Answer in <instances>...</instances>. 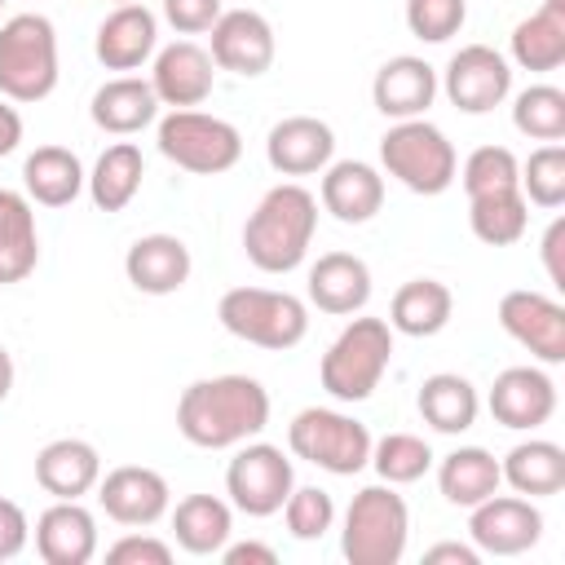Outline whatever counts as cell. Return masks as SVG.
Instances as JSON below:
<instances>
[{
    "label": "cell",
    "instance_id": "cell-47",
    "mask_svg": "<svg viewBox=\"0 0 565 565\" xmlns=\"http://www.w3.org/2000/svg\"><path fill=\"white\" fill-rule=\"evenodd\" d=\"M221 561L225 565H278V552L265 543H225Z\"/></svg>",
    "mask_w": 565,
    "mask_h": 565
},
{
    "label": "cell",
    "instance_id": "cell-10",
    "mask_svg": "<svg viewBox=\"0 0 565 565\" xmlns=\"http://www.w3.org/2000/svg\"><path fill=\"white\" fill-rule=\"evenodd\" d=\"M296 486L291 459L269 441H247L225 468V494L247 516H274Z\"/></svg>",
    "mask_w": 565,
    "mask_h": 565
},
{
    "label": "cell",
    "instance_id": "cell-11",
    "mask_svg": "<svg viewBox=\"0 0 565 565\" xmlns=\"http://www.w3.org/2000/svg\"><path fill=\"white\" fill-rule=\"evenodd\" d=\"M468 534L477 552L490 556H521L543 539V512L521 494H490L468 508Z\"/></svg>",
    "mask_w": 565,
    "mask_h": 565
},
{
    "label": "cell",
    "instance_id": "cell-44",
    "mask_svg": "<svg viewBox=\"0 0 565 565\" xmlns=\"http://www.w3.org/2000/svg\"><path fill=\"white\" fill-rule=\"evenodd\" d=\"M221 0H163V18L181 31V35H199L212 31V22L221 18Z\"/></svg>",
    "mask_w": 565,
    "mask_h": 565
},
{
    "label": "cell",
    "instance_id": "cell-12",
    "mask_svg": "<svg viewBox=\"0 0 565 565\" xmlns=\"http://www.w3.org/2000/svg\"><path fill=\"white\" fill-rule=\"evenodd\" d=\"M499 327L516 344H525L539 362H547V366L565 362V305L561 300L516 287L499 300Z\"/></svg>",
    "mask_w": 565,
    "mask_h": 565
},
{
    "label": "cell",
    "instance_id": "cell-39",
    "mask_svg": "<svg viewBox=\"0 0 565 565\" xmlns=\"http://www.w3.org/2000/svg\"><path fill=\"white\" fill-rule=\"evenodd\" d=\"M525 203H539V207H561L565 203V146H539L525 163H521V177H516Z\"/></svg>",
    "mask_w": 565,
    "mask_h": 565
},
{
    "label": "cell",
    "instance_id": "cell-27",
    "mask_svg": "<svg viewBox=\"0 0 565 565\" xmlns=\"http://www.w3.org/2000/svg\"><path fill=\"white\" fill-rule=\"evenodd\" d=\"M40 265V230L31 199L0 185V287L22 282Z\"/></svg>",
    "mask_w": 565,
    "mask_h": 565
},
{
    "label": "cell",
    "instance_id": "cell-21",
    "mask_svg": "<svg viewBox=\"0 0 565 565\" xmlns=\"http://www.w3.org/2000/svg\"><path fill=\"white\" fill-rule=\"evenodd\" d=\"M154 44H159V22H154V13H150L141 0L119 4V9L97 26V40H93L97 62H102L106 71H137V66L154 53Z\"/></svg>",
    "mask_w": 565,
    "mask_h": 565
},
{
    "label": "cell",
    "instance_id": "cell-42",
    "mask_svg": "<svg viewBox=\"0 0 565 565\" xmlns=\"http://www.w3.org/2000/svg\"><path fill=\"white\" fill-rule=\"evenodd\" d=\"M463 18H468L463 0H406V26H411V35H419L428 44L459 35Z\"/></svg>",
    "mask_w": 565,
    "mask_h": 565
},
{
    "label": "cell",
    "instance_id": "cell-28",
    "mask_svg": "<svg viewBox=\"0 0 565 565\" xmlns=\"http://www.w3.org/2000/svg\"><path fill=\"white\" fill-rule=\"evenodd\" d=\"M450 313H455V296H450L446 282H437V278H411V282H402V287L393 291L388 327L402 331V335L424 340V335L446 331Z\"/></svg>",
    "mask_w": 565,
    "mask_h": 565
},
{
    "label": "cell",
    "instance_id": "cell-22",
    "mask_svg": "<svg viewBox=\"0 0 565 565\" xmlns=\"http://www.w3.org/2000/svg\"><path fill=\"white\" fill-rule=\"evenodd\" d=\"M124 274L146 296H172L190 278V247L177 234H146L128 247Z\"/></svg>",
    "mask_w": 565,
    "mask_h": 565
},
{
    "label": "cell",
    "instance_id": "cell-52",
    "mask_svg": "<svg viewBox=\"0 0 565 565\" xmlns=\"http://www.w3.org/2000/svg\"><path fill=\"white\" fill-rule=\"evenodd\" d=\"M119 4H132V0H119Z\"/></svg>",
    "mask_w": 565,
    "mask_h": 565
},
{
    "label": "cell",
    "instance_id": "cell-41",
    "mask_svg": "<svg viewBox=\"0 0 565 565\" xmlns=\"http://www.w3.org/2000/svg\"><path fill=\"white\" fill-rule=\"evenodd\" d=\"M282 516H287V530H291V539H300V543H313V539H322L327 530H331V521H335V503H331V494L327 490H318V486H291V494H287V503L278 508Z\"/></svg>",
    "mask_w": 565,
    "mask_h": 565
},
{
    "label": "cell",
    "instance_id": "cell-24",
    "mask_svg": "<svg viewBox=\"0 0 565 565\" xmlns=\"http://www.w3.org/2000/svg\"><path fill=\"white\" fill-rule=\"evenodd\" d=\"M309 300L322 313H362L371 300V269L353 252H327L309 269Z\"/></svg>",
    "mask_w": 565,
    "mask_h": 565
},
{
    "label": "cell",
    "instance_id": "cell-2",
    "mask_svg": "<svg viewBox=\"0 0 565 565\" xmlns=\"http://www.w3.org/2000/svg\"><path fill=\"white\" fill-rule=\"evenodd\" d=\"M313 230H318V199L305 185L282 181L247 216V225H243V252H247V260L256 269L287 274V269H296L305 260V252L313 243Z\"/></svg>",
    "mask_w": 565,
    "mask_h": 565
},
{
    "label": "cell",
    "instance_id": "cell-23",
    "mask_svg": "<svg viewBox=\"0 0 565 565\" xmlns=\"http://www.w3.org/2000/svg\"><path fill=\"white\" fill-rule=\"evenodd\" d=\"M322 207L344 225H366L384 207V177L362 159L327 163L322 177Z\"/></svg>",
    "mask_w": 565,
    "mask_h": 565
},
{
    "label": "cell",
    "instance_id": "cell-51",
    "mask_svg": "<svg viewBox=\"0 0 565 565\" xmlns=\"http://www.w3.org/2000/svg\"><path fill=\"white\" fill-rule=\"evenodd\" d=\"M543 4H547V9H561V13H565V0H543Z\"/></svg>",
    "mask_w": 565,
    "mask_h": 565
},
{
    "label": "cell",
    "instance_id": "cell-16",
    "mask_svg": "<svg viewBox=\"0 0 565 565\" xmlns=\"http://www.w3.org/2000/svg\"><path fill=\"white\" fill-rule=\"evenodd\" d=\"M212 53L199 49L194 40H177L168 49L154 53V71H150V88L159 97V106H172V110H190L199 102L212 97Z\"/></svg>",
    "mask_w": 565,
    "mask_h": 565
},
{
    "label": "cell",
    "instance_id": "cell-19",
    "mask_svg": "<svg viewBox=\"0 0 565 565\" xmlns=\"http://www.w3.org/2000/svg\"><path fill=\"white\" fill-rule=\"evenodd\" d=\"M35 552L44 565H88L97 556V521L79 499H57L35 521Z\"/></svg>",
    "mask_w": 565,
    "mask_h": 565
},
{
    "label": "cell",
    "instance_id": "cell-7",
    "mask_svg": "<svg viewBox=\"0 0 565 565\" xmlns=\"http://www.w3.org/2000/svg\"><path fill=\"white\" fill-rule=\"evenodd\" d=\"M380 159H384L388 177H397L415 194H441V190H450V181L459 172L455 146L428 119H397L380 137Z\"/></svg>",
    "mask_w": 565,
    "mask_h": 565
},
{
    "label": "cell",
    "instance_id": "cell-9",
    "mask_svg": "<svg viewBox=\"0 0 565 565\" xmlns=\"http://www.w3.org/2000/svg\"><path fill=\"white\" fill-rule=\"evenodd\" d=\"M154 141H159L163 159H172L177 168L199 172V177L230 172L243 159L238 128L216 119V115H203V110H172V115H163Z\"/></svg>",
    "mask_w": 565,
    "mask_h": 565
},
{
    "label": "cell",
    "instance_id": "cell-8",
    "mask_svg": "<svg viewBox=\"0 0 565 565\" xmlns=\"http://www.w3.org/2000/svg\"><path fill=\"white\" fill-rule=\"evenodd\" d=\"M287 446H291V455H300L313 468L335 472V477H353L371 463L366 424L344 411H327V406H305L287 424Z\"/></svg>",
    "mask_w": 565,
    "mask_h": 565
},
{
    "label": "cell",
    "instance_id": "cell-15",
    "mask_svg": "<svg viewBox=\"0 0 565 565\" xmlns=\"http://www.w3.org/2000/svg\"><path fill=\"white\" fill-rule=\"evenodd\" d=\"M168 481L163 472L146 468V463H124V468H110L102 481H97V503L106 508L110 521L119 525H154L163 512H168Z\"/></svg>",
    "mask_w": 565,
    "mask_h": 565
},
{
    "label": "cell",
    "instance_id": "cell-35",
    "mask_svg": "<svg viewBox=\"0 0 565 565\" xmlns=\"http://www.w3.org/2000/svg\"><path fill=\"white\" fill-rule=\"evenodd\" d=\"M512 62L525 71H556L565 62V13L539 9L512 26Z\"/></svg>",
    "mask_w": 565,
    "mask_h": 565
},
{
    "label": "cell",
    "instance_id": "cell-34",
    "mask_svg": "<svg viewBox=\"0 0 565 565\" xmlns=\"http://www.w3.org/2000/svg\"><path fill=\"white\" fill-rule=\"evenodd\" d=\"M141 177H146V163H141V150L132 141H115L97 154L93 163V177H88V194L102 212H124L137 190H141Z\"/></svg>",
    "mask_w": 565,
    "mask_h": 565
},
{
    "label": "cell",
    "instance_id": "cell-31",
    "mask_svg": "<svg viewBox=\"0 0 565 565\" xmlns=\"http://www.w3.org/2000/svg\"><path fill=\"white\" fill-rule=\"evenodd\" d=\"M477 411H481L477 388L455 371H437V375H428L419 384V415L437 433H450V437L468 433L477 424Z\"/></svg>",
    "mask_w": 565,
    "mask_h": 565
},
{
    "label": "cell",
    "instance_id": "cell-38",
    "mask_svg": "<svg viewBox=\"0 0 565 565\" xmlns=\"http://www.w3.org/2000/svg\"><path fill=\"white\" fill-rule=\"evenodd\" d=\"M371 468L388 486H411V481H419L433 468V450L415 433H388V437L371 441Z\"/></svg>",
    "mask_w": 565,
    "mask_h": 565
},
{
    "label": "cell",
    "instance_id": "cell-26",
    "mask_svg": "<svg viewBox=\"0 0 565 565\" xmlns=\"http://www.w3.org/2000/svg\"><path fill=\"white\" fill-rule=\"evenodd\" d=\"M88 115H93V124H97L102 132L128 137V132H141L146 124H154V115H159V97H154L150 79L119 75V79H106V84L93 93Z\"/></svg>",
    "mask_w": 565,
    "mask_h": 565
},
{
    "label": "cell",
    "instance_id": "cell-4",
    "mask_svg": "<svg viewBox=\"0 0 565 565\" xmlns=\"http://www.w3.org/2000/svg\"><path fill=\"white\" fill-rule=\"evenodd\" d=\"M411 539V512L406 499L384 486H362L344 512L340 552L349 565H397Z\"/></svg>",
    "mask_w": 565,
    "mask_h": 565
},
{
    "label": "cell",
    "instance_id": "cell-40",
    "mask_svg": "<svg viewBox=\"0 0 565 565\" xmlns=\"http://www.w3.org/2000/svg\"><path fill=\"white\" fill-rule=\"evenodd\" d=\"M516 177H521V163H516V154L508 146H481L463 163V190H468V199L494 194V190H516Z\"/></svg>",
    "mask_w": 565,
    "mask_h": 565
},
{
    "label": "cell",
    "instance_id": "cell-17",
    "mask_svg": "<svg viewBox=\"0 0 565 565\" xmlns=\"http://www.w3.org/2000/svg\"><path fill=\"white\" fill-rule=\"evenodd\" d=\"M331 154H335V132H331V124H322L313 115H287L265 137V159L282 177L322 172L331 163Z\"/></svg>",
    "mask_w": 565,
    "mask_h": 565
},
{
    "label": "cell",
    "instance_id": "cell-29",
    "mask_svg": "<svg viewBox=\"0 0 565 565\" xmlns=\"http://www.w3.org/2000/svg\"><path fill=\"white\" fill-rule=\"evenodd\" d=\"M84 168L75 159V150L66 146H35L22 163V185H26V199L31 203H44V207H66L79 190H84Z\"/></svg>",
    "mask_w": 565,
    "mask_h": 565
},
{
    "label": "cell",
    "instance_id": "cell-20",
    "mask_svg": "<svg viewBox=\"0 0 565 565\" xmlns=\"http://www.w3.org/2000/svg\"><path fill=\"white\" fill-rule=\"evenodd\" d=\"M371 97H375V110L388 115V119H419L437 97V71L424 57H411V53L388 57L375 71Z\"/></svg>",
    "mask_w": 565,
    "mask_h": 565
},
{
    "label": "cell",
    "instance_id": "cell-5",
    "mask_svg": "<svg viewBox=\"0 0 565 565\" xmlns=\"http://www.w3.org/2000/svg\"><path fill=\"white\" fill-rule=\"evenodd\" d=\"M57 88V31L44 13H13L0 26V93L44 102Z\"/></svg>",
    "mask_w": 565,
    "mask_h": 565
},
{
    "label": "cell",
    "instance_id": "cell-43",
    "mask_svg": "<svg viewBox=\"0 0 565 565\" xmlns=\"http://www.w3.org/2000/svg\"><path fill=\"white\" fill-rule=\"evenodd\" d=\"M106 561L110 565H168L172 547L163 539H150V534H124L119 543L106 547Z\"/></svg>",
    "mask_w": 565,
    "mask_h": 565
},
{
    "label": "cell",
    "instance_id": "cell-32",
    "mask_svg": "<svg viewBox=\"0 0 565 565\" xmlns=\"http://www.w3.org/2000/svg\"><path fill=\"white\" fill-rule=\"evenodd\" d=\"M503 481L516 490V494H561L565 490V450L556 441H543V437H530L521 446L508 450V459L499 463Z\"/></svg>",
    "mask_w": 565,
    "mask_h": 565
},
{
    "label": "cell",
    "instance_id": "cell-30",
    "mask_svg": "<svg viewBox=\"0 0 565 565\" xmlns=\"http://www.w3.org/2000/svg\"><path fill=\"white\" fill-rule=\"evenodd\" d=\"M172 534L190 556H216L234 534V512L216 494H185L172 508Z\"/></svg>",
    "mask_w": 565,
    "mask_h": 565
},
{
    "label": "cell",
    "instance_id": "cell-36",
    "mask_svg": "<svg viewBox=\"0 0 565 565\" xmlns=\"http://www.w3.org/2000/svg\"><path fill=\"white\" fill-rule=\"evenodd\" d=\"M468 225H472V234H477L481 243H490V247L516 243V238L525 234V225H530V203H525L521 185H516V190H494V194L468 199Z\"/></svg>",
    "mask_w": 565,
    "mask_h": 565
},
{
    "label": "cell",
    "instance_id": "cell-46",
    "mask_svg": "<svg viewBox=\"0 0 565 565\" xmlns=\"http://www.w3.org/2000/svg\"><path fill=\"white\" fill-rule=\"evenodd\" d=\"M543 265L556 287H565V216H556L543 234Z\"/></svg>",
    "mask_w": 565,
    "mask_h": 565
},
{
    "label": "cell",
    "instance_id": "cell-18",
    "mask_svg": "<svg viewBox=\"0 0 565 565\" xmlns=\"http://www.w3.org/2000/svg\"><path fill=\"white\" fill-rule=\"evenodd\" d=\"M556 411V384L539 366H508L490 384V415L503 428H539Z\"/></svg>",
    "mask_w": 565,
    "mask_h": 565
},
{
    "label": "cell",
    "instance_id": "cell-3",
    "mask_svg": "<svg viewBox=\"0 0 565 565\" xmlns=\"http://www.w3.org/2000/svg\"><path fill=\"white\" fill-rule=\"evenodd\" d=\"M393 358V327L384 318H353L322 353L318 380L335 402H366Z\"/></svg>",
    "mask_w": 565,
    "mask_h": 565
},
{
    "label": "cell",
    "instance_id": "cell-33",
    "mask_svg": "<svg viewBox=\"0 0 565 565\" xmlns=\"http://www.w3.org/2000/svg\"><path fill=\"white\" fill-rule=\"evenodd\" d=\"M499 481H503L499 459L481 446H459L437 468V486H441L446 503H455V508H472V503L490 499L499 490Z\"/></svg>",
    "mask_w": 565,
    "mask_h": 565
},
{
    "label": "cell",
    "instance_id": "cell-50",
    "mask_svg": "<svg viewBox=\"0 0 565 565\" xmlns=\"http://www.w3.org/2000/svg\"><path fill=\"white\" fill-rule=\"evenodd\" d=\"M9 388H13V358H9V349L0 344V402L9 397Z\"/></svg>",
    "mask_w": 565,
    "mask_h": 565
},
{
    "label": "cell",
    "instance_id": "cell-49",
    "mask_svg": "<svg viewBox=\"0 0 565 565\" xmlns=\"http://www.w3.org/2000/svg\"><path fill=\"white\" fill-rule=\"evenodd\" d=\"M22 141V115L0 102V154H13Z\"/></svg>",
    "mask_w": 565,
    "mask_h": 565
},
{
    "label": "cell",
    "instance_id": "cell-48",
    "mask_svg": "<svg viewBox=\"0 0 565 565\" xmlns=\"http://www.w3.org/2000/svg\"><path fill=\"white\" fill-rule=\"evenodd\" d=\"M424 561H428V565H441V561H450V565H477L481 552L468 547V543H433V547L424 552Z\"/></svg>",
    "mask_w": 565,
    "mask_h": 565
},
{
    "label": "cell",
    "instance_id": "cell-14",
    "mask_svg": "<svg viewBox=\"0 0 565 565\" xmlns=\"http://www.w3.org/2000/svg\"><path fill=\"white\" fill-rule=\"evenodd\" d=\"M274 26L256 9H225L212 22V62L234 75H265L274 66Z\"/></svg>",
    "mask_w": 565,
    "mask_h": 565
},
{
    "label": "cell",
    "instance_id": "cell-6",
    "mask_svg": "<svg viewBox=\"0 0 565 565\" xmlns=\"http://www.w3.org/2000/svg\"><path fill=\"white\" fill-rule=\"evenodd\" d=\"M216 318L230 335L260 349H296L309 331V309L291 291L269 287H230L216 305Z\"/></svg>",
    "mask_w": 565,
    "mask_h": 565
},
{
    "label": "cell",
    "instance_id": "cell-25",
    "mask_svg": "<svg viewBox=\"0 0 565 565\" xmlns=\"http://www.w3.org/2000/svg\"><path fill=\"white\" fill-rule=\"evenodd\" d=\"M35 481L53 499H79L102 481V455L79 437H57L35 455Z\"/></svg>",
    "mask_w": 565,
    "mask_h": 565
},
{
    "label": "cell",
    "instance_id": "cell-53",
    "mask_svg": "<svg viewBox=\"0 0 565 565\" xmlns=\"http://www.w3.org/2000/svg\"><path fill=\"white\" fill-rule=\"evenodd\" d=\"M0 9H4V0H0Z\"/></svg>",
    "mask_w": 565,
    "mask_h": 565
},
{
    "label": "cell",
    "instance_id": "cell-45",
    "mask_svg": "<svg viewBox=\"0 0 565 565\" xmlns=\"http://www.w3.org/2000/svg\"><path fill=\"white\" fill-rule=\"evenodd\" d=\"M31 539V525H26V512L13 503V499H0V561H13Z\"/></svg>",
    "mask_w": 565,
    "mask_h": 565
},
{
    "label": "cell",
    "instance_id": "cell-13",
    "mask_svg": "<svg viewBox=\"0 0 565 565\" xmlns=\"http://www.w3.org/2000/svg\"><path fill=\"white\" fill-rule=\"evenodd\" d=\"M512 93V66L490 44H463L446 62V97L463 115H486Z\"/></svg>",
    "mask_w": 565,
    "mask_h": 565
},
{
    "label": "cell",
    "instance_id": "cell-37",
    "mask_svg": "<svg viewBox=\"0 0 565 565\" xmlns=\"http://www.w3.org/2000/svg\"><path fill=\"white\" fill-rule=\"evenodd\" d=\"M512 124L516 132L534 141H561L565 137V93L556 84H530L512 102Z\"/></svg>",
    "mask_w": 565,
    "mask_h": 565
},
{
    "label": "cell",
    "instance_id": "cell-1",
    "mask_svg": "<svg viewBox=\"0 0 565 565\" xmlns=\"http://www.w3.org/2000/svg\"><path fill=\"white\" fill-rule=\"evenodd\" d=\"M269 424V393L252 375H212L194 380L177 402V428L190 446L225 450L243 446L247 437L265 433Z\"/></svg>",
    "mask_w": 565,
    "mask_h": 565
}]
</instances>
